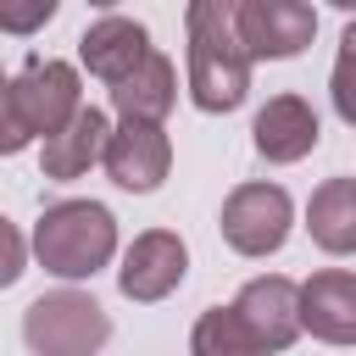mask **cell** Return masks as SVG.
Instances as JSON below:
<instances>
[{
	"label": "cell",
	"instance_id": "1",
	"mask_svg": "<svg viewBox=\"0 0 356 356\" xmlns=\"http://www.w3.org/2000/svg\"><path fill=\"white\" fill-rule=\"evenodd\" d=\"M189 33V100L211 117L239 111L250 95V50L239 39L234 6L228 0H195L184 11Z\"/></svg>",
	"mask_w": 356,
	"mask_h": 356
},
{
	"label": "cell",
	"instance_id": "2",
	"mask_svg": "<svg viewBox=\"0 0 356 356\" xmlns=\"http://www.w3.org/2000/svg\"><path fill=\"white\" fill-rule=\"evenodd\" d=\"M83 111V78L72 61H56V56H28L6 95H0V150L17 156L28 150L33 139H56L72 117Z\"/></svg>",
	"mask_w": 356,
	"mask_h": 356
},
{
	"label": "cell",
	"instance_id": "3",
	"mask_svg": "<svg viewBox=\"0 0 356 356\" xmlns=\"http://www.w3.org/2000/svg\"><path fill=\"white\" fill-rule=\"evenodd\" d=\"M33 256L50 278H95L117 256V217L100 200H56L33 222Z\"/></svg>",
	"mask_w": 356,
	"mask_h": 356
},
{
	"label": "cell",
	"instance_id": "4",
	"mask_svg": "<svg viewBox=\"0 0 356 356\" xmlns=\"http://www.w3.org/2000/svg\"><path fill=\"white\" fill-rule=\"evenodd\" d=\"M22 339L33 356H100L111 339V317L83 289H50L22 312Z\"/></svg>",
	"mask_w": 356,
	"mask_h": 356
},
{
	"label": "cell",
	"instance_id": "5",
	"mask_svg": "<svg viewBox=\"0 0 356 356\" xmlns=\"http://www.w3.org/2000/svg\"><path fill=\"white\" fill-rule=\"evenodd\" d=\"M217 228H222L228 250L273 256V250H284V239L295 228V200L284 184H239V189H228Z\"/></svg>",
	"mask_w": 356,
	"mask_h": 356
},
{
	"label": "cell",
	"instance_id": "6",
	"mask_svg": "<svg viewBox=\"0 0 356 356\" xmlns=\"http://www.w3.org/2000/svg\"><path fill=\"white\" fill-rule=\"evenodd\" d=\"M234 22H239L250 61H289L317 33V11L306 0H239Z\"/></svg>",
	"mask_w": 356,
	"mask_h": 356
},
{
	"label": "cell",
	"instance_id": "7",
	"mask_svg": "<svg viewBox=\"0 0 356 356\" xmlns=\"http://www.w3.org/2000/svg\"><path fill=\"white\" fill-rule=\"evenodd\" d=\"M189 273V245L172 234V228H145L134 234V245L122 250V267H117V289L139 306L150 300H167Z\"/></svg>",
	"mask_w": 356,
	"mask_h": 356
},
{
	"label": "cell",
	"instance_id": "8",
	"mask_svg": "<svg viewBox=\"0 0 356 356\" xmlns=\"http://www.w3.org/2000/svg\"><path fill=\"white\" fill-rule=\"evenodd\" d=\"M106 178L128 195H150L167 184L172 172V139L161 122H117L111 145H106Z\"/></svg>",
	"mask_w": 356,
	"mask_h": 356
},
{
	"label": "cell",
	"instance_id": "9",
	"mask_svg": "<svg viewBox=\"0 0 356 356\" xmlns=\"http://www.w3.org/2000/svg\"><path fill=\"white\" fill-rule=\"evenodd\" d=\"M234 306H239L245 328L256 334L261 356H278V350H289V345L306 334V328H300V284L284 278V273L250 278V284L234 295Z\"/></svg>",
	"mask_w": 356,
	"mask_h": 356
},
{
	"label": "cell",
	"instance_id": "10",
	"mask_svg": "<svg viewBox=\"0 0 356 356\" xmlns=\"http://www.w3.org/2000/svg\"><path fill=\"white\" fill-rule=\"evenodd\" d=\"M150 50H156V44H150L145 22H134V17H122V11L95 17V22L83 28V39H78V61H83L89 78H100L106 89H117L128 72H139Z\"/></svg>",
	"mask_w": 356,
	"mask_h": 356
},
{
	"label": "cell",
	"instance_id": "11",
	"mask_svg": "<svg viewBox=\"0 0 356 356\" xmlns=\"http://www.w3.org/2000/svg\"><path fill=\"white\" fill-rule=\"evenodd\" d=\"M317 139H323V122H317V111H312L300 95H273V100L256 111V122H250V145H256V156L273 161V167H289V161L312 156Z\"/></svg>",
	"mask_w": 356,
	"mask_h": 356
},
{
	"label": "cell",
	"instance_id": "12",
	"mask_svg": "<svg viewBox=\"0 0 356 356\" xmlns=\"http://www.w3.org/2000/svg\"><path fill=\"white\" fill-rule=\"evenodd\" d=\"M300 328L323 345H356V273L323 267L300 284Z\"/></svg>",
	"mask_w": 356,
	"mask_h": 356
},
{
	"label": "cell",
	"instance_id": "13",
	"mask_svg": "<svg viewBox=\"0 0 356 356\" xmlns=\"http://www.w3.org/2000/svg\"><path fill=\"white\" fill-rule=\"evenodd\" d=\"M111 117L100 111V106H83L44 150H39V167H44V178H56V184H72V178H83L95 161H106V145H111Z\"/></svg>",
	"mask_w": 356,
	"mask_h": 356
},
{
	"label": "cell",
	"instance_id": "14",
	"mask_svg": "<svg viewBox=\"0 0 356 356\" xmlns=\"http://www.w3.org/2000/svg\"><path fill=\"white\" fill-rule=\"evenodd\" d=\"M306 234L328 256H356V178H323L312 189Z\"/></svg>",
	"mask_w": 356,
	"mask_h": 356
},
{
	"label": "cell",
	"instance_id": "15",
	"mask_svg": "<svg viewBox=\"0 0 356 356\" xmlns=\"http://www.w3.org/2000/svg\"><path fill=\"white\" fill-rule=\"evenodd\" d=\"M172 100H178V67H172L161 50H150L145 67L128 72V78L111 89V111H117L122 122H161V117L172 111Z\"/></svg>",
	"mask_w": 356,
	"mask_h": 356
},
{
	"label": "cell",
	"instance_id": "16",
	"mask_svg": "<svg viewBox=\"0 0 356 356\" xmlns=\"http://www.w3.org/2000/svg\"><path fill=\"white\" fill-rule=\"evenodd\" d=\"M189 356H261V345L245 328L239 306H206L189 328Z\"/></svg>",
	"mask_w": 356,
	"mask_h": 356
},
{
	"label": "cell",
	"instance_id": "17",
	"mask_svg": "<svg viewBox=\"0 0 356 356\" xmlns=\"http://www.w3.org/2000/svg\"><path fill=\"white\" fill-rule=\"evenodd\" d=\"M328 100H334L339 122L356 128V17L339 33V56H334V72H328Z\"/></svg>",
	"mask_w": 356,
	"mask_h": 356
},
{
	"label": "cell",
	"instance_id": "18",
	"mask_svg": "<svg viewBox=\"0 0 356 356\" xmlns=\"http://www.w3.org/2000/svg\"><path fill=\"white\" fill-rule=\"evenodd\" d=\"M50 17H56V0H39V6H28V11H6L0 28H6V33H33V28L50 22Z\"/></svg>",
	"mask_w": 356,
	"mask_h": 356
},
{
	"label": "cell",
	"instance_id": "19",
	"mask_svg": "<svg viewBox=\"0 0 356 356\" xmlns=\"http://www.w3.org/2000/svg\"><path fill=\"white\" fill-rule=\"evenodd\" d=\"M0 234H6V267H0V284H17V278H22V234H17V222H6Z\"/></svg>",
	"mask_w": 356,
	"mask_h": 356
}]
</instances>
